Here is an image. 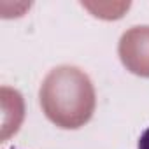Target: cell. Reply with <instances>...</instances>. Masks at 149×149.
<instances>
[{
	"instance_id": "cell-1",
	"label": "cell",
	"mask_w": 149,
	"mask_h": 149,
	"mask_svg": "<svg viewBox=\"0 0 149 149\" xmlns=\"http://www.w3.org/2000/svg\"><path fill=\"white\" fill-rule=\"evenodd\" d=\"M39 100L46 118L63 130L84 126L97 107L91 79L74 65H60L47 74L40 84Z\"/></svg>"
},
{
	"instance_id": "cell-2",
	"label": "cell",
	"mask_w": 149,
	"mask_h": 149,
	"mask_svg": "<svg viewBox=\"0 0 149 149\" xmlns=\"http://www.w3.org/2000/svg\"><path fill=\"white\" fill-rule=\"evenodd\" d=\"M118 54L126 70L140 77H149V26L128 28L119 39Z\"/></svg>"
},
{
	"instance_id": "cell-3",
	"label": "cell",
	"mask_w": 149,
	"mask_h": 149,
	"mask_svg": "<svg viewBox=\"0 0 149 149\" xmlns=\"http://www.w3.org/2000/svg\"><path fill=\"white\" fill-rule=\"evenodd\" d=\"M139 149H149V128L139 139Z\"/></svg>"
}]
</instances>
